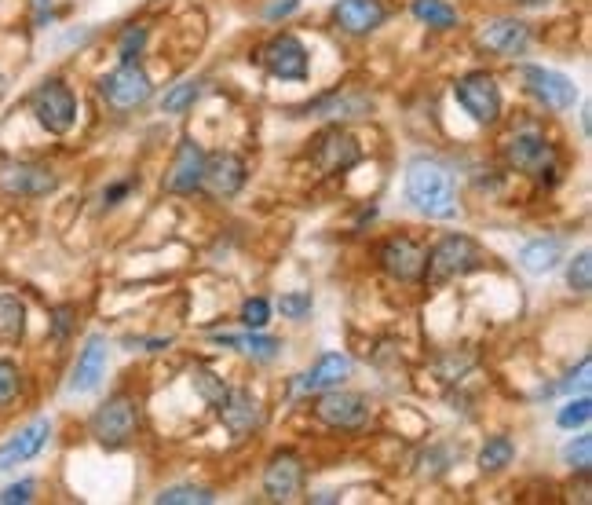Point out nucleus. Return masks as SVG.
Returning <instances> with one entry per match:
<instances>
[{"label": "nucleus", "mask_w": 592, "mask_h": 505, "mask_svg": "<svg viewBox=\"0 0 592 505\" xmlns=\"http://www.w3.org/2000/svg\"><path fill=\"white\" fill-rule=\"evenodd\" d=\"M406 202L428 220H450L457 213L454 176L435 158H413L406 165Z\"/></svg>", "instance_id": "f257e3e1"}, {"label": "nucleus", "mask_w": 592, "mask_h": 505, "mask_svg": "<svg viewBox=\"0 0 592 505\" xmlns=\"http://www.w3.org/2000/svg\"><path fill=\"white\" fill-rule=\"evenodd\" d=\"M30 110L37 125L52 136H66L77 125V96L63 77H48L30 92Z\"/></svg>", "instance_id": "f03ea898"}, {"label": "nucleus", "mask_w": 592, "mask_h": 505, "mask_svg": "<svg viewBox=\"0 0 592 505\" xmlns=\"http://www.w3.org/2000/svg\"><path fill=\"white\" fill-rule=\"evenodd\" d=\"M483 264V249L472 242L468 235H446L435 242V249L428 253V264H424V275L432 286H443V282H454L468 271H476Z\"/></svg>", "instance_id": "7ed1b4c3"}, {"label": "nucleus", "mask_w": 592, "mask_h": 505, "mask_svg": "<svg viewBox=\"0 0 592 505\" xmlns=\"http://www.w3.org/2000/svg\"><path fill=\"white\" fill-rule=\"evenodd\" d=\"M99 96L114 110H136L154 96V85L139 63H121L117 70L99 77Z\"/></svg>", "instance_id": "20e7f679"}, {"label": "nucleus", "mask_w": 592, "mask_h": 505, "mask_svg": "<svg viewBox=\"0 0 592 505\" xmlns=\"http://www.w3.org/2000/svg\"><path fill=\"white\" fill-rule=\"evenodd\" d=\"M457 103L465 107V114L479 125H494L501 118V88H497L494 74L487 70H476V74L457 77L454 85Z\"/></svg>", "instance_id": "39448f33"}, {"label": "nucleus", "mask_w": 592, "mask_h": 505, "mask_svg": "<svg viewBox=\"0 0 592 505\" xmlns=\"http://www.w3.org/2000/svg\"><path fill=\"white\" fill-rule=\"evenodd\" d=\"M260 66L278 81H307L311 74V59L300 37L293 33H275L271 41L260 48Z\"/></svg>", "instance_id": "423d86ee"}, {"label": "nucleus", "mask_w": 592, "mask_h": 505, "mask_svg": "<svg viewBox=\"0 0 592 505\" xmlns=\"http://www.w3.org/2000/svg\"><path fill=\"white\" fill-rule=\"evenodd\" d=\"M136 403L128 396H110L103 403V407L92 414V436H96V443H103V447H125L128 440H132V432H136Z\"/></svg>", "instance_id": "0eeeda50"}, {"label": "nucleus", "mask_w": 592, "mask_h": 505, "mask_svg": "<svg viewBox=\"0 0 592 505\" xmlns=\"http://www.w3.org/2000/svg\"><path fill=\"white\" fill-rule=\"evenodd\" d=\"M318 421H326L329 429H362L370 421V399L359 392H344V388H326L318 392L315 403Z\"/></svg>", "instance_id": "6e6552de"}, {"label": "nucleus", "mask_w": 592, "mask_h": 505, "mask_svg": "<svg viewBox=\"0 0 592 505\" xmlns=\"http://www.w3.org/2000/svg\"><path fill=\"white\" fill-rule=\"evenodd\" d=\"M523 85L541 107L549 110H571L578 103V85L560 70H549V66H523Z\"/></svg>", "instance_id": "1a4fd4ad"}, {"label": "nucleus", "mask_w": 592, "mask_h": 505, "mask_svg": "<svg viewBox=\"0 0 592 505\" xmlns=\"http://www.w3.org/2000/svg\"><path fill=\"white\" fill-rule=\"evenodd\" d=\"M0 187L8 194H19V198H44V194H52L59 187V176L48 165L8 162L0 165Z\"/></svg>", "instance_id": "9d476101"}, {"label": "nucleus", "mask_w": 592, "mask_h": 505, "mask_svg": "<svg viewBox=\"0 0 592 505\" xmlns=\"http://www.w3.org/2000/svg\"><path fill=\"white\" fill-rule=\"evenodd\" d=\"M424 264H428V249L410 235H395L381 246V268L399 282L421 279Z\"/></svg>", "instance_id": "9b49d317"}, {"label": "nucleus", "mask_w": 592, "mask_h": 505, "mask_svg": "<svg viewBox=\"0 0 592 505\" xmlns=\"http://www.w3.org/2000/svg\"><path fill=\"white\" fill-rule=\"evenodd\" d=\"M48 440H52V421L48 418H33L30 425H22L15 436L0 443V473H8L22 462H33L48 447Z\"/></svg>", "instance_id": "f8f14e48"}, {"label": "nucleus", "mask_w": 592, "mask_h": 505, "mask_svg": "<svg viewBox=\"0 0 592 505\" xmlns=\"http://www.w3.org/2000/svg\"><path fill=\"white\" fill-rule=\"evenodd\" d=\"M505 158L519 172H549L552 169V143L538 129L512 132L505 140Z\"/></svg>", "instance_id": "ddd939ff"}, {"label": "nucleus", "mask_w": 592, "mask_h": 505, "mask_svg": "<svg viewBox=\"0 0 592 505\" xmlns=\"http://www.w3.org/2000/svg\"><path fill=\"white\" fill-rule=\"evenodd\" d=\"M479 44L501 59H516L530 48V26L519 19H494L479 30Z\"/></svg>", "instance_id": "4468645a"}, {"label": "nucleus", "mask_w": 592, "mask_h": 505, "mask_svg": "<svg viewBox=\"0 0 592 505\" xmlns=\"http://www.w3.org/2000/svg\"><path fill=\"white\" fill-rule=\"evenodd\" d=\"M264 407H260V399L253 396V392H245V388H234L231 396L223 399L220 407V421L231 429V436H253L260 425H264Z\"/></svg>", "instance_id": "2eb2a0df"}, {"label": "nucleus", "mask_w": 592, "mask_h": 505, "mask_svg": "<svg viewBox=\"0 0 592 505\" xmlns=\"http://www.w3.org/2000/svg\"><path fill=\"white\" fill-rule=\"evenodd\" d=\"M304 484V465L296 454H275L264 469V495L271 502H293Z\"/></svg>", "instance_id": "dca6fc26"}, {"label": "nucleus", "mask_w": 592, "mask_h": 505, "mask_svg": "<svg viewBox=\"0 0 592 505\" xmlns=\"http://www.w3.org/2000/svg\"><path fill=\"white\" fill-rule=\"evenodd\" d=\"M315 162H318V169H326V172H344L362 162V147L351 132L329 129L326 136L315 140Z\"/></svg>", "instance_id": "f3484780"}, {"label": "nucleus", "mask_w": 592, "mask_h": 505, "mask_svg": "<svg viewBox=\"0 0 592 505\" xmlns=\"http://www.w3.org/2000/svg\"><path fill=\"white\" fill-rule=\"evenodd\" d=\"M106 377V337L103 334H92L77 355V366H74V377H70V392L74 396H88V392H96L103 385Z\"/></svg>", "instance_id": "a211bd4d"}, {"label": "nucleus", "mask_w": 592, "mask_h": 505, "mask_svg": "<svg viewBox=\"0 0 592 505\" xmlns=\"http://www.w3.org/2000/svg\"><path fill=\"white\" fill-rule=\"evenodd\" d=\"M351 377V359L344 352H326L322 359H318L307 374L296 377L293 392H300V396H311V392H326V388H337L344 385Z\"/></svg>", "instance_id": "6ab92c4d"}, {"label": "nucleus", "mask_w": 592, "mask_h": 505, "mask_svg": "<svg viewBox=\"0 0 592 505\" xmlns=\"http://www.w3.org/2000/svg\"><path fill=\"white\" fill-rule=\"evenodd\" d=\"M333 19H337V26L344 33L362 37V33H373L377 26H384L388 8L381 0H337L333 4Z\"/></svg>", "instance_id": "aec40b11"}, {"label": "nucleus", "mask_w": 592, "mask_h": 505, "mask_svg": "<svg viewBox=\"0 0 592 505\" xmlns=\"http://www.w3.org/2000/svg\"><path fill=\"white\" fill-rule=\"evenodd\" d=\"M201 176H205V151L194 140H183L180 151H176V162L165 176V191L194 194L201 187Z\"/></svg>", "instance_id": "412c9836"}, {"label": "nucleus", "mask_w": 592, "mask_h": 505, "mask_svg": "<svg viewBox=\"0 0 592 505\" xmlns=\"http://www.w3.org/2000/svg\"><path fill=\"white\" fill-rule=\"evenodd\" d=\"M245 183V162L238 154H212L205 158V176H201V187H209L216 198H231V194L242 191Z\"/></svg>", "instance_id": "4be33fe9"}, {"label": "nucleus", "mask_w": 592, "mask_h": 505, "mask_svg": "<svg viewBox=\"0 0 592 505\" xmlns=\"http://www.w3.org/2000/svg\"><path fill=\"white\" fill-rule=\"evenodd\" d=\"M560 260H563L560 238H538V242H527V246L519 249V264L530 275H549V271L560 268Z\"/></svg>", "instance_id": "5701e85b"}, {"label": "nucleus", "mask_w": 592, "mask_h": 505, "mask_svg": "<svg viewBox=\"0 0 592 505\" xmlns=\"http://www.w3.org/2000/svg\"><path fill=\"white\" fill-rule=\"evenodd\" d=\"M216 341L220 344H234L238 352L253 355L256 363H271V359H278V352H282V341L278 337H264V334H242V337H231V334H216Z\"/></svg>", "instance_id": "b1692460"}, {"label": "nucleus", "mask_w": 592, "mask_h": 505, "mask_svg": "<svg viewBox=\"0 0 592 505\" xmlns=\"http://www.w3.org/2000/svg\"><path fill=\"white\" fill-rule=\"evenodd\" d=\"M26 334V304L15 293H0V341H22Z\"/></svg>", "instance_id": "393cba45"}, {"label": "nucleus", "mask_w": 592, "mask_h": 505, "mask_svg": "<svg viewBox=\"0 0 592 505\" xmlns=\"http://www.w3.org/2000/svg\"><path fill=\"white\" fill-rule=\"evenodd\" d=\"M370 110V99L362 96H326L318 99V103H311L307 107V114H318V118H359V114H366Z\"/></svg>", "instance_id": "a878e982"}, {"label": "nucleus", "mask_w": 592, "mask_h": 505, "mask_svg": "<svg viewBox=\"0 0 592 505\" xmlns=\"http://www.w3.org/2000/svg\"><path fill=\"white\" fill-rule=\"evenodd\" d=\"M413 19L432 26V30H454L457 26V11L446 4V0H413L410 4Z\"/></svg>", "instance_id": "bb28decb"}, {"label": "nucleus", "mask_w": 592, "mask_h": 505, "mask_svg": "<svg viewBox=\"0 0 592 505\" xmlns=\"http://www.w3.org/2000/svg\"><path fill=\"white\" fill-rule=\"evenodd\" d=\"M191 381H194V392H198L209 407H216L220 410L223 407V399L231 396V388H227V381H223L216 370H209V366H194V374H191Z\"/></svg>", "instance_id": "cd10ccee"}, {"label": "nucleus", "mask_w": 592, "mask_h": 505, "mask_svg": "<svg viewBox=\"0 0 592 505\" xmlns=\"http://www.w3.org/2000/svg\"><path fill=\"white\" fill-rule=\"evenodd\" d=\"M512 458H516V443L508 440V436H490L487 447L479 451V469L483 473H497V469L512 465Z\"/></svg>", "instance_id": "c85d7f7f"}, {"label": "nucleus", "mask_w": 592, "mask_h": 505, "mask_svg": "<svg viewBox=\"0 0 592 505\" xmlns=\"http://www.w3.org/2000/svg\"><path fill=\"white\" fill-rule=\"evenodd\" d=\"M158 505H212L216 495H212L209 487H194V484H180V487H165L158 498Z\"/></svg>", "instance_id": "c756f323"}, {"label": "nucleus", "mask_w": 592, "mask_h": 505, "mask_svg": "<svg viewBox=\"0 0 592 505\" xmlns=\"http://www.w3.org/2000/svg\"><path fill=\"white\" fill-rule=\"evenodd\" d=\"M563 462L571 465L574 473H589L592 469V436H574L567 447H563Z\"/></svg>", "instance_id": "7c9ffc66"}, {"label": "nucleus", "mask_w": 592, "mask_h": 505, "mask_svg": "<svg viewBox=\"0 0 592 505\" xmlns=\"http://www.w3.org/2000/svg\"><path fill=\"white\" fill-rule=\"evenodd\" d=\"M198 81H180V85L172 88V92H165V99H161V110L165 114H183L187 107H194V99H198Z\"/></svg>", "instance_id": "2f4dec72"}, {"label": "nucleus", "mask_w": 592, "mask_h": 505, "mask_svg": "<svg viewBox=\"0 0 592 505\" xmlns=\"http://www.w3.org/2000/svg\"><path fill=\"white\" fill-rule=\"evenodd\" d=\"M589 418H592V399L582 392V396L571 399V403H567V407L556 414V425H560V429H582Z\"/></svg>", "instance_id": "473e14b6"}, {"label": "nucleus", "mask_w": 592, "mask_h": 505, "mask_svg": "<svg viewBox=\"0 0 592 505\" xmlns=\"http://www.w3.org/2000/svg\"><path fill=\"white\" fill-rule=\"evenodd\" d=\"M147 48V26H128L121 33V41H117V55H121V63H136L139 55Z\"/></svg>", "instance_id": "72a5a7b5"}, {"label": "nucleus", "mask_w": 592, "mask_h": 505, "mask_svg": "<svg viewBox=\"0 0 592 505\" xmlns=\"http://www.w3.org/2000/svg\"><path fill=\"white\" fill-rule=\"evenodd\" d=\"M567 286H571L574 293H589L592 290V257H589V249H582V253L571 260V268H567Z\"/></svg>", "instance_id": "f704fd0d"}, {"label": "nucleus", "mask_w": 592, "mask_h": 505, "mask_svg": "<svg viewBox=\"0 0 592 505\" xmlns=\"http://www.w3.org/2000/svg\"><path fill=\"white\" fill-rule=\"evenodd\" d=\"M311 308H315V301H311V293L307 290H293V293H282L278 297V312L286 315V319H307L311 315Z\"/></svg>", "instance_id": "c9c22d12"}, {"label": "nucleus", "mask_w": 592, "mask_h": 505, "mask_svg": "<svg viewBox=\"0 0 592 505\" xmlns=\"http://www.w3.org/2000/svg\"><path fill=\"white\" fill-rule=\"evenodd\" d=\"M19 366L11 363V359H0V410L8 407V403H15V396H19Z\"/></svg>", "instance_id": "e433bc0d"}, {"label": "nucleus", "mask_w": 592, "mask_h": 505, "mask_svg": "<svg viewBox=\"0 0 592 505\" xmlns=\"http://www.w3.org/2000/svg\"><path fill=\"white\" fill-rule=\"evenodd\" d=\"M271 323V304L264 297H253V301L242 304V326L245 330H264Z\"/></svg>", "instance_id": "4c0bfd02"}, {"label": "nucleus", "mask_w": 592, "mask_h": 505, "mask_svg": "<svg viewBox=\"0 0 592 505\" xmlns=\"http://www.w3.org/2000/svg\"><path fill=\"white\" fill-rule=\"evenodd\" d=\"M70 326H74V308H70V304L55 308V312H52V337H55V341H66Z\"/></svg>", "instance_id": "58836bf2"}, {"label": "nucleus", "mask_w": 592, "mask_h": 505, "mask_svg": "<svg viewBox=\"0 0 592 505\" xmlns=\"http://www.w3.org/2000/svg\"><path fill=\"white\" fill-rule=\"evenodd\" d=\"M33 491H37V484L33 480H22V484H11L4 495H0V502L4 505H26L33 498Z\"/></svg>", "instance_id": "ea45409f"}, {"label": "nucleus", "mask_w": 592, "mask_h": 505, "mask_svg": "<svg viewBox=\"0 0 592 505\" xmlns=\"http://www.w3.org/2000/svg\"><path fill=\"white\" fill-rule=\"evenodd\" d=\"M589 370H592V359L585 355L582 363H578V374L571 370V374H567V381H560L556 388H560V392H574V385H578L585 392V388H589Z\"/></svg>", "instance_id": "a19ab883"}, {"label": "nucleus", "mask_w": 592, "mask_h": 505, "mask_svg": "<svg viewBox=\"0 0 592 505\" xmlns=\"http://www.w3.org/2000/svg\"><path fill=\"white\" fill-rule=\"evenodd\" d=\"M296 8H300V0H275V4H271V8H267L264 15H267L271 22H278V19H289V15H293Z\"/></svg>", "instance_id": "79ce46f5"}, {"label": "nucleus", "mask_w": 592, "mask_h": 505, "mask_svg": "<svg viewBox=\"0 0 592 505\" xmlns=\"http://www.w3.org/2000/svg\"><path fill=\"white\" fill-rule=\"evenodd\" d=\"M128 191H132V183H128V180H125V183H114L110 191H103V202H106V205H117Z\"/></svg>", "instance_id": "37998d69"}, {"label": "nucleus", "mask_w": 592, "mask_h": 505, "mask_svg": "<svg viewBox=\"0 0 592 505\" xmlns=\"http://www.w3.org/2000/svg\"><path fill=\"white\" fill-rule=\"evenodd\" d=\"M48 15H52V0H37V22H48Z\"/></svg>", "instance_id": "c03bdc74"}, {"label": "nucleus", "mask_w": 592, "mask_h": 505, "mask_svg": "<svg viewBox=\"0 0 592 505\" xmlns=\"http://www.w3.org/2000/svg\"><path fill=\"white\" fill-rule=\"evenodd\" d=\"M4 85H8V81H4V74H0V92H4Z\"/></svg>", "instance_id": "a18cd8bd"}]
</instances>
